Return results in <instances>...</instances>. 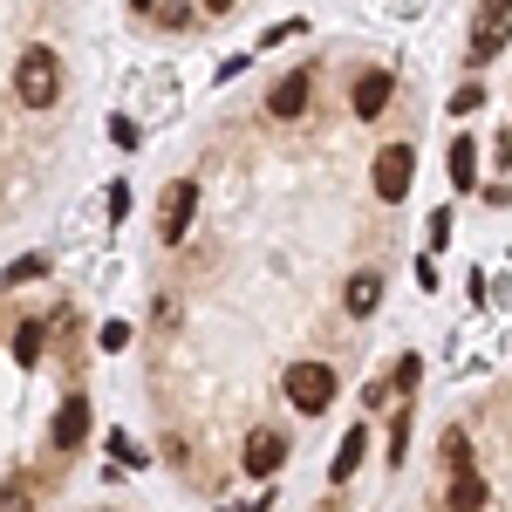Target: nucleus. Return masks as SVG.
Masks as SVG:
<instances>
[{"mask_svg": "<svg viewBox=\"0 0 512 512\" xmlns=\"http://www.w3.org/2000/svg\"><path fill=\"white\" fill-rule=\"evenodd\" d=\"M280 390H287V403H294L301 417H321V410L335 403V369H328V362H294V369L280 376Z\"/></svg>", "mask_w": 512, "mask_h": 512, "instance_id": "nucleus-1", "label": "nucleus"}, {"mask_svg": "<svg viewBox=\"0 0 512 512\" xmlns=\"http://www.w3.org/2000/svg\"><path fill=\"white\" fill-rule=\"evenodd\" d=\"M14 96H21L28 110H48V103L62 96V69H55L48 48H28V55L14 62Z\"/></svg>", "mask_w": 512, "mask_h": 512, "instance_id": "nucleus-2", "label": "nucleus"}, {"mask_svg": "<svg viewBox=\"0 0 512 512\" xmlns=\"http://www.w3.org/2000/svg\"><path fill=\"white\" fill-rule=\"evenodd\" d=\"M192 212H198V178H178L158 205V239L164 246H178V239L192 233Z\"/></svg>", "mask_w": 512, "mask_h": 512, "instance_id": "nucleus-3", "label": "nucleus"}, {"mask_svg": "<svg viewBox=\"0 0 512 512\" xmlns=\"http://www.w3.org/2000/svg\"><path fill=\"white\" fill-rule=\"evenodd\" d=\"M410 171H417V151H410V144H390V151L376 158V198L396 205V198L410 192Z\"/></svg>", "mask_w": 512, "mask_h": 512, "instance_id": "nucleus-4", "label": "nucleus"}, {"mask_svg": "<svg viewBox=\"0 0 512 512\" xmlns=\"http://www.w3.org/2000/svg\"><path fill=\"white\" fill-rule=\"evenodd\" d=\"M280 465H287V437L280 431H253L246 437V472L253 478H274Z\"/></svg>", "mask_w": 512, "mask_h": 512, "instance_id": "nucleus-5", "label": "nucleus"}, {"mask_svg": "<svg viewBox=\"0 0 512 512\" xmlns=\"http://www.w3.org/2000/svg\"><path fill=\"white\" fill-rule=\"evenodd\" d=\"M308 96H315V76H308V69H294V76H280V89H274V103H267V110H274L280 123H294L301 110H308Z\"/></svg>", "mask_w": 512, "mask_h": 512, "instance_id": "nucleus-6", "label": "nucleus"}, {"mask_svg": "<svg viewBox=\"0 0 512 512\" xmlns=\"http://www.w3.org/2000/svg\"><path fill=\"white\" fill-rule=\"evenodd\" d=\"M82 437H89V396H69L55 410V451H76Z\"/></svg>", "mask_w": 512, "mask_h": 512, "instance_id": "nucleus-7", "label": "nucleus"}, {"mask_svg": "<svg viewBox=\"0 0 512 512\" xmlns=\"http://www.w3.org/2000/svg\"><path fill=\"white\" fill-rule=\"evenodd\" d=\"M342 308H349L355 321H369L376 308H383V274H349V294H342Z\"/></svg>", "mask_w": 512, "mask_h": 512, "instance_id": "nucleus-8", "label": "nucleus"}, {"mask_svg": "<svg viewBox=\"0 0 512 512\" xmlns=\"http://www.w3.org/2000/svg\"><path fill=\"white\" fill-rule=\"evenodd\" d=\"M390 69H369V76L355 82V117H383V103H390Z\"/></svg>", "mask_w": 512, "mask_h": 512, "instance_id": "nucleus-9", "label": "nucleus"}, {"mask_svg": "<svg viewBox=\"0 0 512 512\" xmlns=\"http://www.w3.org/2000/svg\"><path fill=\"white\" fill-rule=\"evenodd\" d=\"M485 499H492V485H485L478 472H458V478H451V499H444V506H451V512H485Z\"/></svg>", "mask_w": 512, "mask_h": 512, "instance_id": "nucleus-10", "label": "nucleus"}, {"mask_svg": "<svg viewBox=\"0 0 512 512\" xmlns=\"http://www.w3.org/2000/svg\"><path fill=\"white\" fill-rule=\"evenodd\" d=\"M41 335H48L41 321H21V328H14V362H21V369H35V362H41Z\"/></svg>", "mask_w": 512, "mask_h": 512, "instance_id": "nucleus-11", "label": "nucleus"}, {"mask_svg": "<svg viewBox=\"0 0 512 512\" xmlns=\"http://www.w3.org/2000/svg\"><path fill=\"white\" fill-rule=\"evenodd\" d=\"M362 451H369V431H349V437H342V451H335V485H342V478H355Z\"/></svg>", "mask_w": 512, "mask_h": 512, "instance_id": "nucleus-12", "label": "nucleus"}, {"mask_svg": "<svg viewBox=\"0 0 512 512\" xmlns=\"http://www.w3.org/2000/svg\"><path fill=\"white\" fill-rule=\"evenodd\" d=\"M451 178H458V185H478V144H472V137L451 144Z\"/></svg>", "mask_w": 512, "mask_h": 512, "instance_id": "nucleus-13", "label": "nucleus"}, {"mask_svg": "<svg viewBox=\"0 0 512 512\" xmlns=\"http://www.w3.org/2000/svg\"><path fill=\"white\" fill-rule=\"evenodd\" d=\"M41 274H48V253H21L0 280H7V287H28V280H41Z\"/></svg>", "mask_w": 512, "mask_h": 512, "instance_id": "nucleus-14", "label": "nucleus"}, {"mask_svg": "<svg viewBox=\"0 0 512 512\" xmlns=\"http://www.w3.org/2000/svg\"><path fill=\"white\" fill-rule=\"evenodd\" d=\"M444 465H451V472H472V437H465V431L444 437Z\"/></svg>", "mask_w": 512, "mask_h": 512, "instance_id": "nucleus-15", "label": "nucleus"}, {"mask_svg": "<svg viewBox=\"0 0 512 512\" xmlns=\"http://www.w3.org/2000/svg\"><path fill=\"white\" fill-rule=\"evenodd\" d=\"M403 451H410V403L396 410V424H390V465H403Z\"/></svg>", "mask_w": 512, "mask_h": 512, "instance_id": "nucleus-16", "label": "nucleus"}, {"mask_svg": "<svg viewBox=\"0 0 512 512\" xmlns=\"http://www.w3.org/2000/svg\"><path fill=\"white\" fill-rule=\"evenodd\" d=\"M417 376H424V362H417V355H403V362H396V390H417Z\"/></svg>", "mask_w": 512, "mask_h": 512, "instance_id": "nucleus-17", "label": "nucleus"}, {"mask_svg": "<svg viewBox=\"0 0 512 512\" xmlns=\"http://www.w3.org/2000/svg\"><path fill=\"white\" fill-rule=\"evenodd\" d=\"M110 451H117V465H144V451H137V444H130V437H110Z\"/></svg>", "mask_w": 512, "mask_h": 512, "instance_id": "nucleus-18", "label": "nucleus"}, {"mask_svg": "<svg viewBox=\"0 0 512 512\" xmlns=\"http://www.w3.org/2000/svg\"><path fill=\"white\" fill-rule=\"evenodd\" d=\"M444 239H451V212H437V219H431V253L444 246ZM431 253H424V260H431Z\"/></svg>", "mask_w": 512, "mask_h": 512, "instance_id": "nucleus-19", "label": "nucleus"}, {"mask_svg": "<svg viewBox=\"0 0 512 512\" xmlns=\"http://www.w3.org/2000/svg\"><path fill=\"white\" fill-rule=\"evenodd\" d=\"M0 512H35V499L28 492H0Z\"/></svg>", "mask_w": 512, "mask_h": 512, "instance_id": "nucleus-20", "label": "nucleus"}]
</instances>
